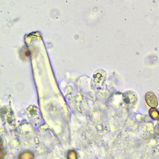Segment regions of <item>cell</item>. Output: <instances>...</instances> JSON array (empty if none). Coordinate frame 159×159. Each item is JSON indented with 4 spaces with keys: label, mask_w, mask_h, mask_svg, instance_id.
Listing matches in <instances>:
<instances>
[{
    "label": "cell",
    "mask_w": 159,
    "mask_h": 159,
    "mask_svg": "<svg viewBox=\"0 0 159 159\" xmlns=\"http://www.w3.org/2000/svg\"><path fill=\"white\" fill-rule=\"evenodd\" d=\"M107 80V73L103 70H98L92 78V84L97 89H102Z\"/></svg>",
    "instance_id": "6da1fadb"
},
{
    "label": "cell",
    "mask_w": 159,
    "mask_h": 159,
    "mask_svg": "<svg viewBox=\"0 0 159 159\" xmlns=\"http://www.w3.org/2000/svg\"><path fill=\"white\" fill-rule=\"evenodd\" d=\"M68 158L70 159H75L76 158V153L74 150H71L68 152Z\"/></svg>",
    "instance_id": "3957f363"
},
{
    "label": "cell",
    "mask_w": 159,
    "mask_h": 159,
    "mask_svg": "<svg viewBox=\"0 0 159 159\" xmlns=\"http://www.w3.org/2000/svg\"><path fill=\"white\" fill-rule=\"evenodd\" d=\"M34 158V155L31 152H24L23 153H21L20 156L19 157V158H24V159H32Z\"/></svg>",
    "instance_id": "7a4b0ae2"
}]
</instances>
